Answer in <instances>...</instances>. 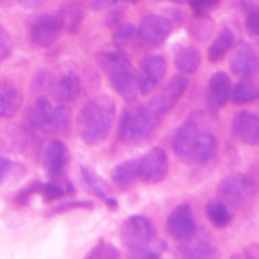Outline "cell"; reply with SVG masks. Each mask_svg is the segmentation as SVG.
<instances>
[{
  "mask_svg": "<svg viewBox=\"0 0 259 259\" xmlns=\"http://www.w3.org/2000/svg\"><path fill=\"white\" fill-rule=\"evenodd\" d=\"M186 75H176L154 94L134 109L123 113L118 126V137L123 143L136 144L146 141L154 132L164 114L168 113L189 88Z\"/></svg>",
  "mask_w": 259,
  "mask_h": 259,
  "instance_id": "6da1fadb",
  "label": "cell"
},
{
  "mask_svg": "<svg viewBox=\"0 0 259 259\" xmlns=\"http://www.w3.org/2000/svg\"><path fill=\"white\" fill-rule=\"evenodd\" d=\"M174 153L190 164H204L218 152V139L204 111L190 114L172 137Z\"/></svg>",
  "mask_w": 259,
  "mask_h": 259,
  "instance_id": "7a4b0ae2",
  "label": "cell"
},
{
  "mask_svg": "<svg viewBox=\"0 0 259 259\" xmlns=\"http://www.w3.org/2000/svg\"><path fill=\"white\" fill-rule=\"evenodd\" d=\"M115 101L109 95H98L86 101L77 116V132L88 146L103 143L115 120Z\"/></svg>",
  "mask_w": 259,
  "mask_h": 259,
  "instance_id": "3957f363",
  "label": "cell"
},
{
  "mask_svg": "<svg viewBox=\"0 0 259 259\" xmlns=\"http://www.w3.org/2000/svg\"><path fill=\"white\" fill-rule=\"evenodd\" d=\"M120 238L133 258H158L166 249L162 240L156 239L154 227L148 218L132 215L121 224Z\"/></svg>",
  "mask_w": 259,
  "mask_h": 259,
  "instance_id": "277c9868",
  "label": "cell"
},
{
  "mask_svg": "<svg viewBox=\"0 0 259 259\" xmlns=\"http://www.w3.org/2000/svg\"><path fill=\"white\" fill-rule=\"evenodd\" d=\"M99 61L115 93L125 103H134L138 98L137 71L128 56L120 48L105 50L99 55Z\"/></svg>",
  "mask_w": 259,
  "mask_h": 259,
  "instance_id": "5b68a950",
  "label": "cell"
},
{
  "mask_svg": "<svg viewBox=\"0 0 259 259\" xmlns=\"http://www.w3.org/2000/svg\"><path fill=\"white\" fill-rule=\"evenodd\" d=\"M47 80L51 95L60 103H70L80 95L81 77L77 65L72 61L56 66Z\"/></svg>",
  "mask_w": 259,
  "mask_h": 259,
  "instance_id": "8992f818",
  "label": "cell"
},
{
  "mask_svg": "<svg viewBox=\"0 0 259 259\" xmlns=\"http://www.w3.org/2000/svg\"><path fill=\"white\" fill-rule=\"evenodd\" d=\"M174 29V22L166 15L148 14L141 20L136 30V39L143 48L159 47Z\"/></svg>",
  "mask_w": 259,
  "mask_h": 259,
  "instance_id": "52a82bcc",
  "label": "cell"
},
{
  "mask_svg": "<svg viewBox=\"0 0 259 259\" xmlns=\"http://www.w3.org/2000/svg\"><path fill=\"white\" fill-rule=\"evenodd\" d=\"M257 192V185L248 175H232L223 180L218 187L222 201L233 206H242L249 202Z\"/></svg>",
  "mask_w": 259,
  "mask_h": 259,
  "instance_id": "ba28073f",
  "label": "cell"
},
{
  "mask_svg": "<svg viewBox=\"0 0 259 259\" xmlns=\"http://www.w3.org/2000/svg\"><path fill=\"white\" fill-rule=\"evenodd\" d=\"M168 174V158L161 147H153L137 158V179L146 184H159Z\"/></svg>",
  "mask_w": 259,
  "mask_h": 259,
  "instance_id": "9c48e42d",
  "label": "cell"
},
{
  "mask_svg": "<svg viewBox=\"0 0 259 259\" xmlns=\"http://www.w3.org/2000/svg\"><path fill=\"white\" fill-rule=\"evenodd\" d=\"M166 229L168 234L179 242H185L195 237L197 225L191 206L186 202L177 205L167 217Z\"/></svg>",
  "mask_w": 259,
  "mask_h": 259,
  "instance_id": "30bf717a",
  "label": "cell"
},
{
  "mask_svg": "<svg viewBox=\"0 0 259 259\" xmlns=\"http://www.w3.org/2000/svg\"><path fill=\"white\" fill-rule=\"evenodd\" d=\"M63 29L58 14H42L33 20L30 25V38L38 47H51L60 38Z\"/></svg>",
  "mask_w": 259,
  "mask_h": 259,
  "instance_id": "8fae6325",
  "label": "cell"
},
{
  "mask_svg": "<svg viewBox=\"0 0 259 259\" xmlns=\"http://www.w3.org/2000/svg\"><path fill=\"white\" fill-rule=\"evenodd\" d=\"M70 151L60 139H52L43 152V166L52 181L62 179L70 163Z\"/></svg>",
  "mask_w": 259,
  "mask_h": 259,
  "instance_id": "7c38bea8",
  "label": "cell"
},
{
  "mask_svg": "<svg viewBox=\"0 0 259 259\" xmlns=\"http://www.w3.org/2000/svg\"><path fill=\"white\" fill-rule=\"evenodd\" d=\"M167 70V62L164 56L152 55L143 60L139 73H137L138 90L142 95L151 93L159 81L163 78Z\"/></svg>",
  "mask_w": 259,
  "mask_h": 259,
  "instance_id": "4fadbf2b",
  "label": "cell"
},
{
  "mask_svg": "<svg viewBox=\"0 0 259 259\" xmlns=\"http://www.w3.org/2000/svg\"><path fill=\"white\" fill-rule=\"evenodd\" d=\"M259 67L258 53L245 42H240L235 47L230 58V70L239 77H253Z\"/></svg>",
  "mask_w": 259,
  "mask_h": 259,
  "instance_id": "5bb4252c",
  "label": "cell"
},
{
  "mask_svg": "<svg viewBox=\"0 0 259 259\" xmlns=\"http://www.w3.org/2000/svg\"><path fill=\"white\" fill-rule=\"evenodd\" d=\"M233 133L243 143L257 146L259 143V118L249 110H239L233 119Z\"/></svg>",
  "mask_w": 259,
  "mask_h": 259,
  "instance_id": "9a60e30c",
  "label": "cell"
},
{
  "mask_svg": "<svg viewBox=\"0 0 259 259\" xmlns=\"http://www.w3.org/2000/svg\"><path fill=\"white\" fill-rule=\"evenodd\" d=\"M232 90V81L228 73L218 71L211 75L206 88V100L211 108H222L228 103Z\"/></svg>",
  "mask_w": 259,
  "mask_h": 259,
  "instance_id": "2e32d148",
  "label": "cell"
},
{
  "mask_svg": "<svg viewBox=\"0 0 259 259\" xmlns=\"http://www.w3.org/2000/svg\"><path fill=\"white\" fill-rule=\"evenodd\" d=\"M52 111L53 108L47 96L38 95L28 110V123L37 131H48L52 126Z\"/></svg>",
  "mask_w": 259,
  "mask_h": 259,
  "instance_id": "e0dca14e",
  "label": "cell"
},
{
  "mask_svg": "<svg viewBox=\"0 0 259 259\" xmlns=\"http://www.w3.org/2000/svg\"><path fill=\"white\" fill-rule=\"evenodd\" d=\"M23 95L10 81H0V118L10 119L19 111Z\"/></svg>",
  "mask_w": 259,
  "mask_h": 259,
  "instance_id": "ac0fdd59",
  "label": "cell"
},
{
  "mask_svg": "<svg viewBox=\"0 0 259 259\" xmlns=\"http://www.w3.org/2000/svg\"><path fill=\"white\" fill-rule=\"evenodd\" d=\"M179 254L185 259H211L217 257V250L211 243L195 235L185 242H180Z\"/></svg>",
  "mask_w": 259,
  "mask_h": 259,
  "instance_id": "d6986e66",
  "label": "cell"
},
{
  "mask_svg": "<svg viewBox=\"0 0 259 259\" xmlns=\"http://www.w3.org/2000/svg\"><path fill=\"white\" fill-rule=\"evenodd\" d=\"M174 65L182 75H191L201 65V55L194 46H180L174 56Z\"/></svg>",
  "mask_w": 259,
  "mask_h": 259,
  "instance_id": "ffe728a7",
  "label": "cell"
},
{
  "mask_svg": "<svg viewBox=\"0 0 259 259\" xmlns=\"http://www.w3.org/2000/svg\"><path fill=\"white\" fill-rule=\"evenodd\" d=\"M81 175H82L83 182H85V185L88 186L89 191H90L91 194H94L96 197L103 200L109 209H118V201H116L114 197L109 196L108 189H106L104 181L93 171V169H90L89 167H81Z\"/></svg>",
  "mask_w": 259,
  "mask_h": 259,
  "instance_id": "44dd1931",
  "label": "cell"
},
{
  "mask_svg": "<svg viewBox=\"0 0 259 259\" xmlns=\"http://www.w3.org/2000/svg\"><path fill=\"white\" fill-rule=\"evenodd\" d=\"M259 98L258 82L252 77H242L230 90V98L235 105L250 104Z\"/></svg>",
  "mask_w": 259,
  "mask_h": 259,
  "instance_id": "7402d4cb",
  "label": "cell"
},
{
  "mask_svg": "<svg viewBox=\"0 0 259 259\" xmlns=\"http://www.w3.org/2000/svg\"><path fill=\"white\" fill-rule=\"evenodd\" d=\"M235 42V35L230 28L224 27L219 32L218 37L211 42L207 48V58L210 62L217 63L225 57L228 52L232 50Z\"/></svg>",
  "mask_w": 259,
  "mask_h": 259,
  "instance_id": "603a6c76",
  "label": "cell"
},
{
  "mask_svg": "<svg viewBox=\"0 0 259 259\" xmlns=\"http://www.w3.org/2000/svg\"><path fill=\"white\" fill-rule=\"evenodd\" d=\"M58 15H60L61 18V22H62L63 29H66L68 33L73 34V33L78 32L81 24H82V5H81L77 0H68V2H66V4L61 8Z\"/></svg>",
  "mask_w": 259,
  "mask_h": 259,
  "instance_id": "cb8c5ba5",
  "label": "cell"
},
{
  "mask_svg": "<svg viewBox=\"0 0 259 259\" xmlns=\"http://www.w3.org/2000/svg\"><path fill=\"white\" fill-rule=\"evenodd\" d=\"M111 180L118 189L125 190L137 180V158L126 159L114 167Z\"/></svg>",
  "mask_w": 259,
  "mask_h": 259,
  "instance_id": "d4e9b609",
  "label": "cell"
},
{
  "mask_svg": "<svg viewBox=\"0 0 259 259\" xmlns=\"http://www.w3.org/2000/svg\"><path fill=\"white\" fill-rule=\"evenodd\" d=\"M206 218L214 227L225 228L232 223L233 212L224 201H211L206 205Z\"/></svg>",
  "mask_w": 259,
  "mask_h": 259,
  "instance_id": "484cf974",
  "label": "cell"
},
{
  "mask_svg": "<svg viewBox=\"0 0 259 259\" xmlns=\"http://www.w3.org/2000/svg\"><path fill=\"white\" fill-rule=\"evenodd\" d=\"M72 113L71 109L65 104L53 108L52 111V126L60 133H67L71 128Z\"/></svg>",
  "mask_w": 259,
  "mask_h": 259,
  "instance_id": "4316f807",
  "label": "cell"
},
{
  "mask_svg": "<svg viewBox=\"0 0 259 259\" xmlns=\"http://www.w3.org/2000/svg\"><path fill=\"white\" fill-rule=\"evenodd\" d=\"M137 27L132 23L128 24L116 25V29L113 35V43L116 48H123L136 38Z\"/></svg>",
  "mask_w": 259,
  "mask_h": 259,
  "instance_id": "83f0119b",
  "label": "cell"
},
{
  "mask_svg": "<svg viewBox=\"0 0 259 259\" xmlns=\"http://www.w3.org/2000/svg\"><path fill=\"white\" fill-rule=\"evenodd\" d=\"M119 257H120L119 250L108 242L98 243V245H95L91 252L86 255V258L90 259H115Z\"/></svg>",
  "mask_w": 259,
  "mask_h": 259,
  "instance_id": "f1b7e54d",
  "label": "cell"
},
{
  "mask_svg": "<svg viewBox=\"0 0 259 259\" xmlns=\"http://www.w3.org/2000/svg\"><path fill=\"white\" fill-rule=\"evenodd\" d=\"M199 19L197 22L192 23V34L195 35V38L200 40H205L209 38V35H211L212 29H214V23L210 19H206V15H196Z\"/></svg>",
  "mask_w": 259,
  "mask_h": 259,
  "instance_id": "f546056e",
  "label": "cell"
},
{
  "mask_svg": "<svg viewBox=\"0 0 259 259\" xmlns=\"http://www.w3.org/2000/svg\"><path fill=\"white\" fill-rule=\"evenodd\" d=\"M39 192L43 196L45 201H53L56 199H60L65 195V190L60 186V185L56 184V181H48L45 184L39 185Z\"/></svg>",
  "mask_w": 259,
  "mask_h": 259,
  "instance_id": "4dcf8cb0",
  "label": "cell"
},
{
  "mask_svg": "<svg viewBox=\"0 0 259 259\" xmlns=\"http://www.w3.org/2000/svg\"><path fill=\"white\" fill-rule=\"evenodd\" d=\"M94 202L88 201V200H67L65 202H61L56 207H53L52 214H60V212L70 211V210L76 209H93Z\"/></svg>",
  "mask_w": 259,
  "mask_h": 259,
  "instance_id": "1f68e13d",
  "label": "cell"
},
{
  "mask_svg": "<svg viewBox=\"0 0 259 259\" xmlns=\"http://www.w3.org/2000/svg\"><path fill=\"white\" fill-rule=\"evenodd\" d=\"M90 4L94 9L98 10L109 9L110 12H123L126 0H90Z\"/></svg>",
  "mask_w": 259,
  "mask_h": 259,
  "instance_id": "d6a6232c",
  "label": "cell"
},
{
  "mask_svg": "<svg viewBox=\"0 0 259 259\" xmlns=\"http://www.w3.org/2000/svg\"><path fill=\"white\" fill-rule=\"evenodd\" d=\"M13 42L10 34L3 25H0V61H4L12 55Z\"/></svg>",
  "mask_w": 259,
  "mask_h": 259,
  "instance_id": "836d02e7",
  "label": "cell"
},
{
  "mask_svg": "<svg viewBox=\"0 0 259 259\" xmlns=\"http://www.w3.org/2000/svg\"><path fill=\"white\" fill-rule=\"evenodd\" d=\"M219 2L220 0H189L190 7L196 15H206Z\"/></svg>",
  "mask_w": 259,
  "mask_h": 259,
  "instance_id": "e575fe53",
  "label": "cell"
},
{
  "mask_svg": "<svg viewBox=\"0 0 259 259\" xmlns=\"http://www.w3.org/2000/svg\"><path fill=\"white\" fill-rule=\"evenodd\" d=\"M39 185L40 182H37V184H33L30 185V186L25 187L23 191H20L19 194L15 196V204H18L19 206H23V205L27 204V202L30 200V197L39 191Z\"/></svg>",
  "mask_w": 259,
  "mask_h": 259,
  "instance_id": "d590c367",
  "label": "cell"
},
{
  "mask_svg": "<svg viewBox=\"0 0 259 259\" xmlns=\"http://www.w3.org/2000/svg\"><path fill=\"white\" fill-rule=\"evenodd\" d=\"M245 27L249 30V33H252L254 37H257L259 33V19L257 9L248 12L247 19H245Z\"/></svg>",
  "mask_w": 259,
  "mask_h": 259,
  "instance_id": "8d00e7d4",
  "label": "cell"
},
{
  "mask_svg": "<svg viewBox=\"0 0 259 259\" xmlns=\"http://www.w3.org/2000/svg\"><path fill=\"white\" fill-rule=\"evenodd\" d=\"M10 164H12L10 159L0 154V184H2V182L4 181L5 177H7L8 172H9L10 169Z\"/></svg>",
  "mask_w": 259,
  "mask_h": 259,
  "instance_id": "74e56055",
  "label": "cell"
},
{
  "mask_svg": "<svg viewBox=\"0 0 259 259\" xmlns=\"http://www.w3.org/2000/svg\"><path fill=\"white\" fill-rule=\"evenodd\" d=\"M237 2H238V5H239L242 9L247 10V12L257 9L258 0H237Z\"/></svg>",
  "mask_w": 259,
  "mask_h": 259,
  "instance_id": "f35d334b",
  "label": "cell"
},
{
  "mask_svg": "<svg viewBox=\"0 0 259 259\" xmlns=\"http://www.w3.org/2000/svg\"><path fill=\"white\" fill-rule=\"evenodd\" d=\"M45 2H47V0H18L20 5H23L24 8H29V9L40 7Z\"/></svg>",
  "mask_w": 259,
  "mask_h": 259,
  "instance_id": "ab89813d",
  "label": "cell"
},
{
  "mask_svg": "<svg viewBox=\"0 0 259 259\" xmlns=\"http://www.w3.org/2000/svg\"><path fill=\"white\" fill-rule=\"evenodd\" d=\"M245 258H249V259H258L259 258V249H258L257 244L250 245L249 248H247V249H245Z\"/></svg>",
  "mask_w": 259,
  "mask_h": 259,
  "instance_id": "60d3db41",
  "label": "cell"
},
{
  "mask_svg": "<svg viewBox=\"0 0 259 259\" xmlns=\"http://www.w3.org/2000/svg\"><path fill=\"white\" fill-rule=\"evenodd\" d=\"M66 194H73V185L71 184L70 181L67 182V185H66Z\"/></svg>",
  "mask_w": 259,
  "mask_h": 259,
  "instance_id": "b9f144b4",
  "label": "cell"
},
{
  "mask_svg": "<svg viewBox=\"0 0 259 259\" xmlns=\"http://www.w3.org/2000/svg\"><path fill=\"white\" fill-rule=\"evenodd\" d=\"M169 2L176 3V4H182V3H186V2H189V0H169Z\"/></svg>",
  "mask_w": 259,
  "mask_h": 259,
  "instance_id": "7bdbcfd3",
  "label": "cell"
}]
</instances>
